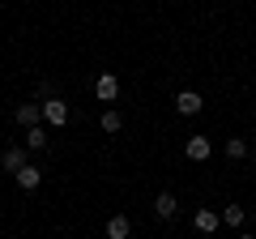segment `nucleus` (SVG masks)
I'll return each mask as SVG.
<instances>
[{"label": "nucleus", "instance_id": "4", "mask_svg": "<svg viewBox=\"0 0 256 239\" xmlns=\"http://www.w3.org/2000/svg\"><path fill=\"white\" fill-rule=\"evenodd\" d=\"M0 166H4V171H13V175H18L22 166H26V146H9V150H4V154H0Z\"/></svg>", "mask_w": 256, "mask_h": 239}, {"label": "nucleus", "instance_id": "16", "mask_svg": "<svg viewBox=\"0 0 256 239\" xmlns=\"http://www.w3.org/2000/svg\"><path fill=\"white\" fill-rule=\"evenodd\" d=\"M239 239H252V235H239Z\"/></svg>", "mask_w": 256, "mask_h": 239}, {"label": "nucleus", "instance_id": "7", "mask_svg": "<svg viewBox=\"0 0 256 239\" xmlns=\"http://www.w3.org/2000/svg\"><path fill=\"white\" fill-rule=\"evenodd\" d=\"M38 184H43V171L26 162V166H22V171H18V188H26V192H34Z\"/></svg>", "mask_w": 256, "mask_h": 239}, {"label": "nucleus", "instance_id": "8", "mask_svg": "<svg viewBox=\"0 0 256 239\" xmlns=\"http://www.w3.org/2000/svg\"><path fill=\"white\" fill-rule=\"evenodd\" d=\"M175 210H180L175 192H158V196H154V214H158V218H175Z\"/></svg>", "mask_w": 256, "mask_h": 239}, {"label": "nucleus", "instance_id": "6", "mask_svg": "<svg viewBox=\"0 0 256 239\" xmlns=\"http://www.w3.org/2000/svg\"><path fill=\"white\" fill-rule=\"evenodd\" d=\"M38 120H43V102H22L18 107V124L22 128H34Z\"/></svg>", "mask_w": 256, "mask_h": 239}, {"label": "nucleus", "instance_id": "11", "mask_svg": "<svg viewBox=\"0 0 256 239\" xmlns=\"http://www.w3.org/2000/svg\"><path fill=\"white\" fill-rule=\"evenodd\" d=\"M98 124H102V132H120V128H124V116H120L116 107H107V111L98 116Z\"/></svg>", "mask_w": 256, "mask_h": 239}, {"label": "nucleus", "instance_id": "14", "mask_svg": "<svg viewBox=\"0 0 256 239\" xmlns=\"http://www.w3.org/2000/svg\"><path fill=\"white\" fill-rule=\"evenodd\" d=\"M244 154H248V141L244 137H230L226 141V158H244Z\"/></svg>", "mask_w": 256, "mask_h": 239}, {"label": "nucleus", "instance_id": "2", "mask_svg": "<svg viewBox=\"0 0 256 239\" xmlns=\"http://www.w3.org/2000/svg\"><path fill=\"white\" fill-rule=\"evenodd\" d=\"M201 107H205V98L196 90H180L175 94V111H180V116H196Z\"/></svg>", "mask_w": 256, "mask_h": 239}, {"label": "nucleus", "instance_id": "1", "mask_svg": "<svg viewBox=\"0 0 256 239\" xmlns=\"http://www.w3.org/2000/svg\"><path fill=\"white\" fill-rule=\"evenodd\" d=\"M43 120L52 124V128L68 124V102H64V98H47V102H43Z\"/></svg>", "mask_w": 256, "mask_h": 239}, {"label": "nucleus", "instance_id": "3", "mask_svg": "<svg viewBox=\"0 0 256 239\" xmlns=\"http://www.w3.org/2000/svg\"><path fill=\"white\" fill-rule=\"evenodd\" d=\"M94 94H98L102 102H116V98H120V77H116V73H102L98 82H94Z\"/></svg>", "mask_w": 256, "mask_h": 239}, {"label": "nucleus", "instance_id": "15", "mask_svg": "<svg viewBox=\"0 0 256 239\" xmlns=\"http://www.w3.org/2000/svg\"><path fill=\"white\" fill-rule=\"evenodd\" d=\"M252 150H256V132H252Z\"/></svg>", "mask_w": 256, "mask_h": 239}, {"label": "nucleus", "instance_id": "13", "mask_svg": "<svg viewBox=\"0 0 256 239\" xmlns=\"http://www.w3.org/2000/svg\"><path fill=\"white\" fill-rule=\"evenodd\" d=\"M222 222H226V226H244V205H226V210H222Z\"/></svg>", "mask_w": 256, "mask_h": 239}, {"label": "nucleus", "instance_id": "9", "mask_svg": "<svg viewBox=\"0 0 256 239\" xmlns=\"http://www.w3.org/2000/svg\"><path fill=\"white\" fill-rule=\"evenodd\" d=\"M128 230H132V222L124 214H111L107 218V239H128Z\"/></svg>", "mask_w": 256, "mask_h": 239}, {"label": "nucleus", "instance_id": "12", "mask_svg": "<svg viewBox=\"0 0 256 239\" xmlns=\"http://www.w3.org/2000/svg\"><path fill=\"white\" fill-rule=\"evenodd\" d=\"M43 146H47V132H43V124L26 128V150H43Z\"/></svg>", "mask_w": 256, "mask_h": 239}, {"label": "nucleus", "instance_id": "5", "mask_svg": "<svg viewBox=\"0 0 256 239\" xmlns=\"http://www.w3.org/2000/svg\"><path fill=\"white\" fill-rule=\"evenodd\" d=\"M184 154H188L192 162H205V158L214 154V146H210V137H188V146H184Z\"/></svg>", "mask_w": 256, "mask_h": 239}, {"label": "nucleus", "instance_id": "10", "mask_svg": "<svg viewBox=\"0 0 256 239\" xmlns=\"http://www.w3.org/2000/svg\"><path fill=\"white\" fill-rule=\"evenodd\" d=\"M218 214H214V210H196V218H192V226H196V230H205V235H210V230H218Z\"/></svg>", "mask_w": 256, "mask_h": 239}]
</instances>
